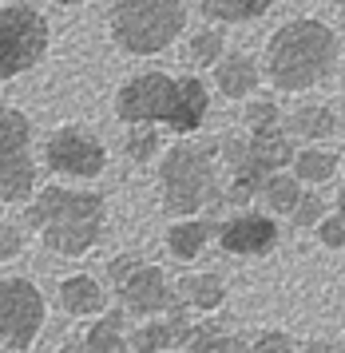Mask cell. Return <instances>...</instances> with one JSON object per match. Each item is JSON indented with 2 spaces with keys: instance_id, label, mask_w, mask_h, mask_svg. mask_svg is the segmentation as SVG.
Returning a JSON list of instances; mask_svg holds the SVG:
<instances>
[{
  "instance_id": "6da1fadb",
  "label": "cell",
  "mask_w": 345,
  "mask_h": 353,
  "mask_svg": "<svg viewBox=\"0 0 345 353\" xmlns=\"http://www.w3.org/2000/svg\"><path fill=\"white\" fill-rule=\"evenodd\" d=\"M103 194L76 191V187H44L28 203V226L40 234L52 254L79 258L103 234Z\"/></svg>"
},
{
  "instance_id": "7a4b0ae2",
  "label": "cell",
  "mask_w": 345,
  "mask_h": 353,
  "mask_svg": "<svg viewBox=\"0 0 345 353\" xmlns=\"http://www.w3.org/2000/svg\"><path fill=\"white\" fill-rule=\"evenodd\" d=\"M337 64V36L322 20H286L266 44V80L278 92H310Z\"/></svg>"
},
{
  "instance_id": "3957f363",
  "label": "cell",
  "mask_w": 345,
  "mask_h": 353,
  "mask_svg": "<svg viewBox=\"0 0 345 353\" xmlns=\"http://www.w3.org/2000/svg\"><path fill=\"white\" fill-rule=\"evenodd\" d=\"M219 143L179 139L159 163V187L167 214H195L219 199Z\"/></svg>"
},
{
  "instance_id": "277c9868",
  "label": "cell",
  "mask_w": 345,
  "mask_h": 353,
  "mask_svg": "<svg viewBox=\"0 0 345 353\" xmlns=\"http://www.w3.org/2000/svg\"><path fill=\"white\" fill-rule=\"evenodd\" d=\"M187 28L183 0H115L111 8V40L127 56H159Z\"/></svg>"
},
{
  "instance_id": "5b68a950",
  "label": "cell",
  "mask_w": 345,
  "mask_h": 353,
  "mask_svg": "<svg viewBox=\"0 0 345 353\" xmlns=\"http://www.w3.org/2000/svg\"><path fill=\"white\" fill-rule=\"evenodd\" d=\"M36 159H32V119L20 108L0 103V207L32 203Z\"/></svg>"
},
{
  "instance_id": "8992f818",
  "label": "cell",
  "mask_w": 345,
  "mask_h": 353,
  "mask_svg": "<svg viewBox=\"0 0 345 353\" xmlns=\"http://www.w3.org/2000/svg\"><path fill=\"white\" fill-rule=\"evenodd\" d=\"M48 20L32 4H0V80H16L44 60Z\"/></svg>"
},
{
  "instance_id": "52a82bcc",
  "label": "cell",
  "mask_w": 345,
  "mask_h": 353,
  "mask_svg": "<svg viewBox=\"0 0 345 353\" xmlns=\"http://www.w3.org/2000/svg\"><path fill=\"white\" fill-rule=\"evenodd\" d=\"M44 294L28 278H0V341L12 353H28L44 330Z\"/></svg>"
},
{
  "instance_id": "ba28073f",
  "label": "cell",
  "mask_w": 345,
  "mask_h": 353,
  "mask_svg": "<svg viewBox=\"0 0 345 353\" xmlns=\"http://www.w3.org/2000/svg\"><path fill=\"white\" fill-rule=\"evenodd\" d=\"M175 96H179V80L163 76V72H143V76H131L115 92V115L131 128L171 123Z\"/></svg>"
},
{
  "instance_id": "9c48e42d",
  "label": "cell",
  "mask_w": 345,
  "mask_h": 353,
  "mask_svg": "<svg viewBox=\"0 0 345 353\" xmlns=\"http://www.w3.org/2000/svg\"><path fill=\"white\" fill-rule=\"evenodd\" d=\"M44 163H48V171H56V175L95 179L108 167V151H103V143H99L88 128H79V123H60L44 143Z\"/></svg>"
},
{
  "instance_id": "30bf717a",
  "label": "cell",
  "mask_w": 345,
  "mask_h": 353,
  "mask_svg": "<svg viewBox=\"0 0 345 353\" xmlns=\"http://www.w3.org/2000/svg\"><path fill=\"white\" fill-rule=\"evenodd\" d=\"M111 282H115V290H119V298H124V305L131 314H163V310L179 305L163 270L159 266H143L139 258L131 254L111 262Z\"/></svg>"
},
{
  "instance_id": "8fae6325",
  "label": "cell",
  "mask_w": 345,
  "mask_h": 353,
  "mask_svg": "<svg viewBox=\"0 0 345 353\" xmlns=\"http://www.w3.org/2000/svg\"><path fill=\"white\" fill-rule=\"evenodd\" d=\"M219 242L230 254H266L278 242V226L270 223L266 214H238L230 223H222Z\"/></svg>"
},
{
  "instance_id": "7c38bea8",
  "label": "cell",
  "mask_w": 345,
  "mask_h": 353,
  "mask_svg": "<svg viewBox=\"0 0 345 353\" xmlns=\"http://www.w3.org/2000/svg\"><path fill=\"white\" fill-rule=\"evenodd\" d=\"M206 112H210V96H206L203 80L183 76V80H179V96H175V112H171V123H167V128L179 131V135H190V131L203 128Z\"/></svg>"
},
{
  "instance_id": "4fadbf2b",
  "label": "cell",
  "mask_w": 345,
  "mask_h": 353,
  "mask_svg": "<svg viewBox=\"0 0 345 353\" xmlns=\"http://www.w3.org/2000/svg\"><path fill=\"white\" fill-rule=\"evenodd\" d=\"M258 76H262L258 60L246 56V52H230L215 64V83H219V92L226 99H246L258 88Z\"/></svg>"
},
{
  "instance_id": "5bb4252c",
  "label": "cell",
  "mask_w": 345,
  "mask_h": 353,
  "mask_svg": "<svg viewBox=\"0 0 345 353\" xmlns=\"http://www.w3.org/2000/svg\"><path fill=\"white\" fill-rule=\"evenodd\" d=\"M108 302V294L103 286L88 278V274H72V278H63L60 282V305L72 314V318H88V314H99Z\"/></svg>"
},
{
  "instance_id": "9a60e30c",
  "label": "cell",
  "mask_w": 345,
  "mask_h": 353,
  "mask_svg": "<svg viewBox=\"0 0 345 353\" xmlns=\"http://www.w3.org/2000/svg\"><path fill=\"white\" fill-rule=\"evenodd\" d=\"M119 345H124V314L111 310L88 330V337L79 345H68L63 353H115Z\"/></svg>"
},
{
  "instance_id": "2e32d148",
  "label": "cell",
  "mask_w": 345,
  "mask_h": 353,
  "mask_svg": "<svg viewBox=\"0 0 345 353\" xmlns=\"http://www.w3.org/2000/svg\"><path fill=\"white\" fill-rule=\"evenodd\" d=\"M183 305H195V310H215L222 305L226 290H222V278L219 274H190L179 282V294H175Z\"/></svg>"
},
{
  "instance_id": "e0dca14e",
  "label": "cell",
  "mask_w": 345,
  "mask_h": 353,
  "mask_svg": "<svg viewBox=\"0 0 345 353\" xmlns=\"http://www.w3.org/2000/svg\"><path fill=\"white\" fill-rule=\"evenodd\" d=\"M270 0H203L206 20H219V24H242V20H258L266 17Z\"/></svg>"
},
{
  "instance_id": "ac0fdd59",
  "label": "cell",
  "mask_w": 345,
  "mask_h": 353,
  "mask_svg": "<svg viewBox=\"0 0 345 353\" xmlns=\"http://www.w3.org/2000/svg\"><path fill=\"white\" fill-rule=\"evenodd\" d=\"M183 345H187V353H246L242 341L230 334H222L219 325H190Z\"/></svg>"
},
{
  "instance_id": "d6986e66",
  "label": "cell",
  "mask_w": 345,
  "mask_h": 353,
  "mask_svg": "<svg viewBox=\"0 0 345 353\" xmlns=\"http://www.w3.org/2000/svg\"><path fill=\"white\" fill-rule=\"evenodd\" d=\"M206 239H210V226L199 223V219L175 223L171 230H167V246H171L175 258H195V254L206 246Z\"/></svg>"
},
{
  "instance_id": "ffe728a7",
  "label": "cell",
  "mask_w": 345,
  "mask_h": 353,
  "mask_svg": "<svg viewBox=\"0 0 345 353\" xmlns=\"http://www.w3.org/2000/svg\"><path fill=\"white\" fill-rule=\"evenodd\" d=\"M333 112L330 108H317V103H306V108H298V112L290 115V131L294 135H302V139H326V135H333Z\"/></svg>"
},
{
  "instance_id": "44dd1931",
  "label": "cell",
  "mask_w": 345,
  "mask_h": 353,
  "mask_svg": "<svg viewBox=\"0 0 345 353\" xmlns=\"http://www.w3.org/2000/svg\"><path fill=\"white\" fill-rule=\"evenodd\" d=\"M333 171H337V155H330V151L306 147L302 155H294V175L302 183H326V179H333Z\"/></svg>"
},
{
  "instance_id": "7402d4cb",
  "label": "cell",
  "mask_w": 345,
  "mask_h": 353,
  "mask_svg": "<svg viewBox=\"0 0 345 353\" xmlns=\"http://www.w3.org/2000/svg\"><path fill=\"white\" fill-rule=\"evenodd\" d=\"M175 341H179L175 321H147L143 330L131 334V350L135 353H163V350H171Z\"/></svg>"
},
{
  "instance_id": "603a6c76",
  "label": "cell",
  "mask_w": 345,
  "mask_h": 353,
  "mask_svg": "<svg viewBox=\"0 0 345 353\" xmlns=\"http://www.w3.org/2000/svg\"><path fill=\"white\" fill-rule=\"evenodd\" d=\"M262 199H266L270 210H290V214H294V207L302 203L298 179H290V175H270L266 187H262Z\"/></svg>"
},
{
  "instance_id": "cb8c5ba5",
  "label": "cell",
  "mask_w": 345,
  "mask_h": 353,
  "mask_svg": "<svg viewBox=\"0 0 345 353\" xmlns=\"http://www.w3.org/2000/svg\"><path fill=\"white\" fill-rule=\"evenodd\" d=\"M222 56V32L219 28H199V32L190 36V60L195 64H203V68H210V64H219Z\"/></svg>"
},
{
  "instance_id": "d4e9b609",
  "label": "cell",
  "mask_w": 345,
  "mask_h": 353,
  "mask_svg": "<svg viewBox=\"0 0 345 353\" xmlns=\"http://www.w3.org/2000/svg\"><path fill=\"white\" fill-rule=\"evenodd\" d=\"M155 151H159V131H151V128L127 131V155H131L135 163H151Z\"/></svg>"
},
{
  "instance_id": "484cf974",
  "label": "cell",
  "mask_w": 345,
  "mask_h": 353,
  "mask_svg": "<svg viewBox=\"0 0 345 353\" xmlns=\"http://www.w3.org/2000/svg\"><path fill=\"white\" fill-rule=\"evenodd\" d=\"M20 250H24V230L16 223H4V219H0V262L20 258Z\"/></svg>"
},
{
  "instance_id": "4316f807",
  "label": "cell",
  "mask_w": 345,
  "mask_h": 353,
  "mask_svg": "<svg viewBox=\"0 0 345 353\" xmlns=\"http://www.w3.org/2000/svg\"><path fill=\"white\" fill-rule=\"evenodd\" d=\"M246 123L250 128H278V108L270 99H258V103H250V112H246Z\"/></svg>"
},
{
  "instance_id": "83f0119b",
  "label": "cell",
  "mask_w": 345,
  "mask_h": 353,
  "mask_svg": "<svg viewBox=\"0 0 345 353\" xmlns=\"http://www.w3.org/2000/svg\"><path fill=\"white\" fill-rule=\"evenodd\" d=\"M322 219V199L317 194H302V203L294 207V223L298 226H314Z\"/></svg>"
},
{
  "instance_id": "f1b7e54d",
  "label": "cell",
  "mask_w": 345,
  "mask_h": 353,
  "mask_svg": "<svg viewBox=\"0 0 345 353\" xmlns=\"http://www.w3.org/2000/svg\"><path fill=\"white\" fill-rule=\"evenodd\" d=\"M317 234H322L326 246H345V219L342 214H337V219H326V223L317 226Z\"/></svg>"
},
{
  "instance_id": "f546056e",
  "label": "cell",
  "mask_w": 345,
  "mask_h": 353,
  "mask_svg": "<svg viewBox=\"0 0 345 353\" xmlns=\"http://www.w3.org/2000/svg\"><path fill=\"white\" fill-rule=\"evenodd\" d=\"M254 353H290V337L286 334H262Z\"/></svg>"
},
{
  "instance_id": "4dcf8cb0",
  "label": "cell",
  "mask_w": 345,
  "mask_h": 353,
  "mask_svg": "<svg viewBox=\"0 0 345 353\" xmlns=\"http://www.w3.org/2000/svg\"><path fill=\"white\" fill-rule=\"evenodd\" d=\"M306 353H345L342 345H326V341H317V345H310Z\"/></svg>"
},
{
  "instance_id": "1f68e13d",
  "label": "cell",
  "mask_w": 345,
  "mask_h": 353,
  "mask_svg": "<svg viewBox=\"0 0 345 353\" xmlns=\"http://www.w3.org/2000/svg\"><path fill=\"white\" fill-rule=\"evenodd\" d=\"M337 214H342V219H345V191L337 194Z\"/></svg>"
},
{
  "instance_id": "d6a6232c",
  "label": "cell",
  "mask_w": 345,
  "mask_h": 353,
  "mask_svg": "<svg viewBox=\"0 0 345 353\" xmlns=\"http://www.w3.org/2000/svg\"><path fill=\"white\" fill-rule=\"evenodd\" d=\"M56 4H63V8H72V4H83V0H56Z\"/></svg>"
},
{
  "instance_id": "836d02e7",
  "label": "cell",
  "mask_w": 345,
  "mask_h": 353,
  "mask_svg": "<svg viewBox=\"0 0 345 353\" xmlns=\"http://www.w3.org/2000/svg\"><path fill=\"white\" fill-rule=\"evenodd\" d=\"M115 353H135V350H131V345H119V350H115Z\"/></svg>"
},
{
  "instance_id": "e575fe53",
  "label": "cell",
  "mask_w": 345,
  "mask_h": 353,
  "mask_svg": "<svg viewBox=\"0 0 345 353\" xmlns=\"http://www.w3.org/2000/svg\"><path fill=\"white\" fill-rule=\"evenodd\" d=\"M333 4H345V0H333Z\"/></svg>"
}]
</instances>
